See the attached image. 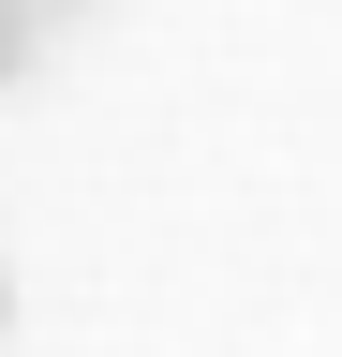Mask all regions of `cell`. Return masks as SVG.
Returning a JSON list of instances; mask_svg holds the SVG:
<instances>
[{
    "label": "cell",
    "mask_w": 342,
    "mask_h": 357,
    "mask_svg": "<svg viewBox=\"0 0 342 357\" xmlns=\"http://www.w3.org/2000/svg\"><path fill=\"white\" fill-rule=\"evenodd\" d=\"M30 15H45V30H75V15H104V0H30Z\"/></svg>",
    "instance_id": "7a4b0ae2"
},
{
    "label": "cell",
    "mask_w": 342,
    "mask_h": 357,
    "mask_svg": "<svg viewBox=\"0 0 342 357\" xmlns=\"http://www.w3.org/2000/svg\"><path fill=\"white\" fill-rule=\"evenodd\" d=\"M30 60H45V15H30V0H0V89H15Z\"/></svg>",
    "instance_id": "6da1fadb"
},
{
    "label": "cell",
    "mask_w": 342,
    "mask_h": 357,
    "mask_svg": "<svg viewBox=\"0 0 342 357\" xmlns=\"http://www.w3.org/2000/svg\"><path fill=\"white\" fill-rule=\"evenodd\" d=\"M0 328H15V268H0Z\"/></svg>",
    "instance_id": "3957f363"
}]
</instances>
